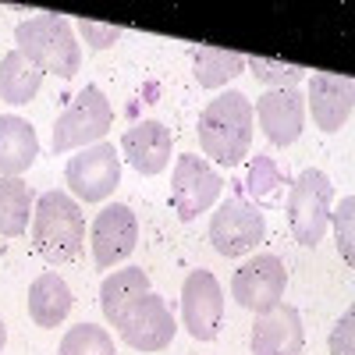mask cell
Returning <instances> with one entry per match:
<instances>
[{"label": "cell", "mask_w": 355, "mask_h": 355, "mask_svg": "<svg viewBox=\"0 0 355 355\" xmlns=\"http://www.w3.org/2000/svg\"><path fill=\"white\" fill-rule=\"evenodd\" d=\"M64 182L71 189L75 199L82 202H103L107 196H114V189L121 185V157L110 142H96L85 146L68 160Z\"/></svg>", "instance_id": "6"}, {"label": "cell", "mask_w": 355, "mask_h": 355, "mask_svg": "<svg viewBox=\"0 0 355 355\" xmlns=\"http://www.w3.org/2000/svg\"><path fill=\"white\" fill-rule=\"evenodd\" d=\"M331 220H334V231H338V249H341V259L352 263L355 259V196L345 192L338 210H331Z\"/></svg>", "instance_id": "26"}, {"label": "cell", "mask_w": 355, "mask_h": 355, "mask_svg": "<svg viewBox=\"0 0 355 355\" xmlns=\"http://www.w3.org/2000/svg\"><path fill=\"white\" fill-rule=\"evenodd\" d=\"M284 284H288V274H284V263L277 256H256L249 263H242L231 277V299L239 302L242 309L249 313H270L274 306H281L284 299Z\"/></svg>", "instance_id": "8"}, {"label": "cell", "mask_w": 355, "mask_h": 355, "mask_svg": "<svg viewBox=\"0 0 355 355\" xmlns=\"http://www.w3.org/2000/svg\"><path fill=\"white\" fill-rule=\"evenodd\" d=\"M284 178H281V171H277V164L270 160V157H256L252 160V167H249V192L256 196V199H263V202H277L281 199V192H284Z\"/></svg>", "instance_id": "25"}, {"label": "cell", "mask_w": 355, "mask_h": 355, "mask_svg": "<svg viewBox=\"0 0 355 355\" xmlns=\"http://www.w3.org/2000/svg\"><path fill=\"white\" fill-rule=\"evenodd\" d=\"M85 245V220L78 202L68 192H43L33 210V249L50 263L64 266L82 256Z\"/></svg>", "instance_id": "2"}, {"label": "cell", "mask_w": 355, "mask_h": 355, "mask_svg": "<svg viewBox=\"0 0 355 355\" xmlns=\"http://www.w3.org/2000/svg\"><path fill=\"white\" fill-rule=\"evenodd\" d=\"M4 345H8V327H4V320H0V352H4Z\"/></svg>", "instance_id": "29"}, {"label": "cell", "mask_w": 355, "mask_h": 355, "mask_svg": "<svg viewBox=\"0 0 355 355\" xmlns=\"http://www.w3.org/2000/svg\"><path fill=\"white\" fill-rule=\"evenodd\" d=\"M224 323V291L210 270H192L182 284V327L196 341H214Z\"/></svg>", "instance_id": "10"}, {"label": "cell", "mask_w": 355, "mask_h": 355, "mask_svg": "<svg viewBox=\"0 0 355 355\" xmlns=\"http://www.w3.org/2000/svg\"><path fill=\"white\" fill-rule=\"evenodd\" d=\"M259 128L266 132L274 146H291L295 139L302 135V125H306V96L295 89H270L263 93L252 107Z\"/></svg>", "instance_id": "14"}, {"label": "cell", "mask_w": 355, "mask_h": 355, "mask_svg": "<svg viewBox=\"0 0 355 355\" xmlns=\"http://www.w3.org/2000/svg\"><path fill=\"white\" fill-rule=\"evenodd\" d=\"M110 125H114V107L103 96V89L85 85L71 100V107L53 121V153H71V150L96 146L107 139Z\"/></svg>", "instance_id": "5"}, {"label": "cell", "mask_w": 355, "mask_h": 355, "mask_svg": "<svg viewBox=\"0 0 355 355\" xmlns=\"http://www.w3.org/2000/svg\"><path fill=\"white\" fill-rule=\"evenodd\" d=\"M331 355H355V309H345V316L334 323Z\"/></svg>", "instance_id": "28"}, {"label": "cell", "mask_w": 355, "mask_h": 355, "mask_svg": "<svg viewBox=\"0 0 355 355\" xmlns=\"http://www.w3.org/2000/svg\"><path fill=\"white\" fill-rule=\"evenodd\" d=\"M302 348H306V331H302V316L295 306L281 302L270 313L256 316L252 355H302Z\"/></svg>", "instance_id": "15"}, {"label": "cell", "mask_w": 355, "mask_h": 355, "mask_svg": "<svg viewBox=\"0 0 355 355\" xmlns=\"http://www.w3.org/2000/svg\"><path fill=\"white\" fill-rule=\"evenodd\" d=\"M146 291H153V288H150V277H146L142 266H121V270H114L100 284V309L117 327V320H121Z\"/></svg>", "instance_id": "19"}, {"label": "cell", "mask_w": 355, "mask_h": 355, "mask_svg": "<svg viewBox=\"0 0 355 355\" xmlns=\"http://www.w3.org/2000/svg\"><path fill=\"white\" fill-rule=\"evenodd\" d=\"M196 82L202 89H220L231 78H239L245 71V57L231 53V50H217V46H196Z\"/></svg>", "instance_id": "22"}, {"label": "cell", "mask_w": 355, "mask_h": 355, "mask_svg": "<svg viewBox=\"0 0 355 355\" xmlns=\"http://www.w3.org/2000/svg\"><path fill=\"white\" fill-rule=\"evenodd\" d=\"M71 313V288L61 274L43 270L33 284H28V316L36 327H57L64 323V316Z\"/></svg>", "instance_id": "18"}, {"label": "cell", "mask_w": 355, "mask_h": 355, "mask_svg": "<svg viewBox=\"0 0 355 355\" xmlns=\"http://www.w3.org/2000/svg\"><path fill=\"white\" fill-rule=\"evenodd\" d=\"M57 355H117L114 352V338L96 327V323H78L61 338V348Z\"/></svg>", "instance_id": "23"}, {"label": "cell", "mask_w": 355, "mask_h": 355, "mask_svg": "<svg viewBox=\"0 0 355 355\" xmlns=\"http://www.w3.org/2000/svg\"><path fill=\"white\" fill-rule=\"evenodd\" d=\"M28 217H33V189H28L21 178L0 174V234H4V239L25 234Z\"/></svg>", "instance_id": "21"}, {"label": "cell", "mask_w": 355, "mask_h": 355, "mask_svg": "<svg viewBox=\"0 0 355 355\" xmlns=\"http://www.w3.org/2000/svg\"><path fill=\"white\" fill-rule=\"evenodd\" d=\"M252 125L256 114L245 93L239 89H227L217 100L206 103V110L199 114V150L206 157H214L220 167H239L249 157L252 146Z\"/></svg>", "instance_id": "1"}, {"label": "cell", "mask_w": 355, "mask_h": 355, "mask_svg": "<svg viewBox=\"0 0 355 355\" xmlns=\"http://www.w3.org/2000/svg\"><path fill=\"white\" fill-rule=\"evenodd\" d=\"M224 189V178L196 153L178 157L174 178H171V199H174V214L182 220H196L217 202Z\"/></svg>", "instance_id": "9"}, {"label": "cell", "mask_w": 355, "mask_h": 355, "mask_svg": "<svg viewBox=\"0 0 355 355\" xmlns=\"http://www.w3.org/2000/svg\"><path fill=\"white\" fill-rule=\"evenodd\" d=\"M15 50L25 53V61H33L43 75L53 71L61 78H75L82 68V46L75 40V28L61 15H36L15 28Z\"/></svg>", "instance_id": "3"}, {"label": "cell", "mask_w": 355, "mask_h": 355, "mask_svg": "<svg viewBox=\"0 0 355 355\" xmlns=\"http://www.w3.org/2000/svg\"><path fill=\"white\" fill-rule=\"evenodd\" d=\"M93 259L100 270H110L114 263H121L135 252L139 245V220L132 206L125 202H107L93 220Z\"/></svg>", "instance_id": "12"}, {"label": "cell", "mask_w": 355, "mask_h": 355, "mask_svg": "<svg viewBox=\"0 0 355 355\" xmlns=\"http://www.w3.org/2000/svg\"><path fill=\"white\" fill-rule=\"evenodd\" d=\"M78 33L93 50H107V46H114L117 40H121V28L117 25H100V21H89V18L78 21Z\"/></svg>", "instance_id": "27"}, {"label": "cell", "mask_w": 355, "mask_h": 355, "mask_svg": "<svg viewBox=\"0 0 355 355\" xmlns=\"http://www.w3.org/2000/svg\"><path fill=\"white\" fill-rule=\"evenodd\" d=\"M40 85H43V71L33 61H25V53L18 50L4 53V61H0V100H8L15 107L28 103L40 93Z\"/></svg>", "instance_id": "20"}, {"label": "cell", "mask_w": 355, "mask_h": 355, "mask_svg": "<svg viewBox=\"0 0 355 355\" xmlns=\"http://www.w3.org/2000/svg\"><path fill=\"white\" fill-rule=\"evenodd\" d=\"M331 199H334L331 178L316 167H306L288 185L284 210H288V224L299 245L316 249L323 242V231H327V220H331Z\"/></svg>", "instance_id": "4"}, {"label": "cell", "mask_w": 355, "mask_h": 355, "mask_svg": "<svg viewBox=\"0 0 355 355\" xmlns=\"http://www.w3.org/2000/svg\"><path fill=\"white\" fill-rule=\"evenodd\" d=\"M266 234V220L259 214V206L245 199H227L217 206V214L210 217V242L220 256L239 259L252 252Z\"/></svg>", "instance_id": "7"}, {"label": "cell", "mask_w": 355, "mask_h": 355, "mask_svg": "<svg viewBox=\"0 0 355 355\" xmlns=\"http://www.w3.org/2000/svg\"><path fill=\"white\" fill-rule=\"evenodd\" d=\"M40 157L36 128L18 114H0V174L21 178Z\"/></svg>", "instance_id": "17"}, {"label": "cell", "mask_w": 355, "mask_h": 355, "mask_svg": "<svg viewBox=\"0 0 355 355\" xmlns=\"http://www.w3.org/2000/svg\"><path fill=\"white\" fill-rule=\"evenodd\" d=\"M245 68L270 89H295L306 78L302 64H284V61H270V57H245Z\"/></svg>", "instance_id": "24"}, {"label": "cell", "mask_w": 355, "mask_h": 355, "mask_svg": "<svg viewBox=\"0 0 355 355\" xmlns=\"http://www.w3.org/2000/svg\"><path fill=\"white\" fill-rule=\"evenodd\" d=\"M171 146H174L171 128L160 125V121H139V125H132V128L121 135V153H125V160H128L139 174H146V178L160 174V171L171 164Z\"/></svg>", "instance_id": "16"}, {"label": "cell", "mask_w": 355, "mask_h": 355, "mask_svg": "<svg viewBox=\"0 0 355 355\" xmlns=\"http://www.w3.org/2000/svg\"><path fill=\"white\" fill-rule=\"evenodd\" d=\"M306 110L313 114V125L320 132H341L352 121L355 110V85L348 75H331V71H316L306 89Z\"/></svg>", "instance_id": "13"}, {"label": "cell", "mask_w": 355, "mask_h": 355, "mask_svg": "<svg viewBox=\"0 0 355 355\" xmlns=\"http://www.w3.org/2000/svg\"><path fill=\"white\" fill-rule=\"evenodd\" d=\"M117 331H121V338L135 352H164L174 341L178 320L157 291H146L142 299L117 320Z\"/></svg>", "instance_id": "11"}]
</instances>
